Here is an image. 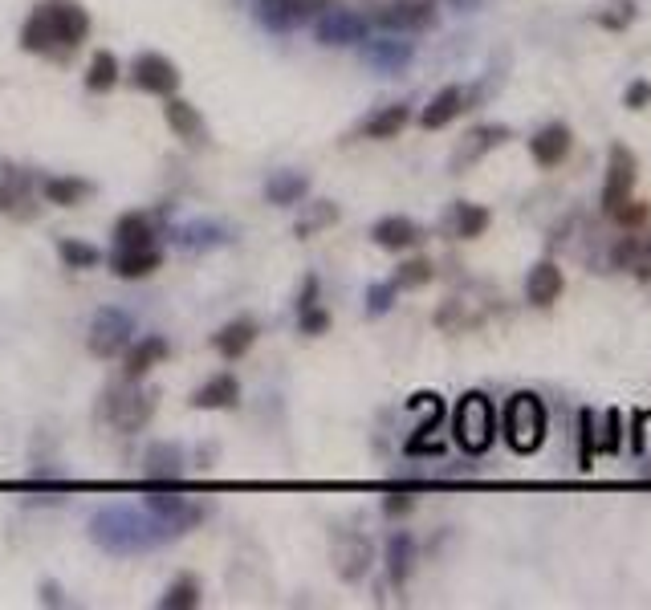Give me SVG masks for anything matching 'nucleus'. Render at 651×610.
<instances>
[{
	"instance_id": "58836bf2",
	"label": "nucleus",
	"mask_w": 651,
	"mask_h": 610,
	"mask_svg": "<svg viewBox=\"0 0 651 610\" xmlns=\"http://www.w3.org/2000/svg\"><path fill=\"white\" fill-rule=\"evenodd\" d=\"M436 277V269H432V261H424V257H416V261H403L399 269H395V285L399 289H420V285H428Z\"/></svg>"
},
{
	"instance_id": "cd10ccee",
	"label": "nucleus",
	"mask_w": 651,
	"mask_h": 610,
	"mask_svg": "<svg viewBox=\"0 0 651 610\" xmlns=\"http://www.w3.org/2000/svg\"><path fill=\"white\" fill-rule=\"evenodd\" d=\"M90 192H94V188H90L86 179H78V175H53V179L41 183V196H45L49 204H57V208H78Z\"/></svg>"
},
{
	"instance_id": "393cba45",
	"label": "nucleus",
	"mask_w": 651,
	"mask_h": 610,
	"mask_svg": "<svg viewBox=\"0 0 651 610\" xmlns=\"http://www.w3.org/2000/svg\"><path fill=\"white\" fill-rule=\"evenodd\" d=\"M310 192V179L302 171H277L269 183H265V200L273 208H289V204H302Z\"/></svg>"
},
{
	"instance_id": "4c0bfd02",
	"label": "nucleus",
	"mask_w": 651,
	"mask_h": 610,
	"mask_svg": "<svg viewBox=\"0 0 651 610\" xmlns=\"http://www.w3.org/2000/svg\"><path fill=\"white\" fill-rule=\"evenodd\" d=\"M57 257L66 261V269H94L98 261H102V253L94 249V244H86V240H74V236H66V240H57Z\"/></svg>"
},
{
	"instance_id": "a19ab883",
	"label": "nucleus",
	"mask_w": 651,
	"mask_h": 610,
	"mask_svg": "<svg viewBox=\"0 0 651 610\" xmlns=\"http://www.w3.org/2000/svg\"><path fill=\"white\" fill-rule=\"evenodd\" d=\"M395 293H399V285H395V281H375V285L367 289V314H371V318L387 314L391 305H395Z\"/></svg>"
},
{
	"instance_id": "7c9ffc66",
	"label": "nucleus",
	"mask_w": 651,
	"mask_h": 610,
	"mask_svg": "<svg viewBox=\"0 0 651 610\" xmlns=\"http://www.w3.org/2000/svg\"><path fill=\"white\" fill-rule=\"evenodd\" d=\"M615 265H623V269H631L635 277L651 281V236H647V240H635V236L619 240V244H615Z\"/></svg>"
},
{
	"instance_id": "f3484780",
	"label": "nucleus",
	"mask_w": 651,
	"mask_h": 610,
	"mask_svg": "<svg viewBox=\"0 0 651 610\" xmlns=\"http://www.w3.org/2000/svg\"><path fill=\"white\" fill-rule=\"evenodd\" d=\"M123 354H127V358H123V375H127L131 383H139L143 375H151L155 366L167 358V338H159V334L139 338V342H131Z\"/></svg>"
},
{
	"instance_id": "f03ea898",
	"label": "nucleus",
	"mask_w": 651,
	"mask_h": 610,
	"mask_svg": "<svg viewBox=\"0 0 651 610\" xmlns=\"http://www.w3.org/2000/svg\"><path fill=\"white\" fill-rule=\"evenodd\" d=\"M452 440L468 456H485L497 440V407L485 391H464L452 407Z\"/></svg>"
},
{
	"instance_id": "9d476101",
	"label": "nucleus",
	"mask_w": 651,
	"mask_h": 610,
	"mask_svg": "<svg viewBox=\"0 0 651 610\" xmlns=\"http://www.w3.org/2000/svg\"><path fill=\"white\" fill-rule=\"evenodd\" d=\"M314 37L322 45H359L367 41V17L359 13H350V9H322L314 17Z\"/></svg>"
},
{
	"instance_id": "6ab92c4d",
	"label": "nucleus",
	"mask_w": 651,
	"mask_h": 610,
	"mask_svg": "<svg viewBox=\"0 0 651 610\" xmlns=\"http://www.w3.org/2000/svg\"><path fill=\"white\" fill-rule=\"evenodd\" d=\"M236 403H241V379L236 375H216V379H208L196 395H192V407L196 411H232Z\"/></svg>"
},
{
	"instance_id": "7ed1b4c3",
	"label": "nucleus",
	"mask_w": 651,
	"mask_h": 610,
	"mask_svg": "<svg viewBox=\"0 0 651 610\" xmlns=\"http://www.w3.org/2000/svg\"><path fill=\"white\" fill-rule=\"evenodd\" d=\"M0 216L5 220H17V224H29L41 216V204H37V179L9 163V159H0Z\"/></svg>"
},
{
	"instance_id": "aec40b11",
	"label": "nucleus",
	"mask_w": 651,
	"mask_h": 610,
	"mask_svg": "<svg viewBox=\"0 0 651 610\" xmlns=\"http://www.w3.org/2000/svg\"><path fill=\"white\" fill-rule=\"evenodd\" d=\"M505 139H509V131H505V127H477V131H468V135L460 139V151L452 155V167H456V171L472 167L477 159H485L493 147H501Z\"/></svg>"
},
{
	"instance_id": "c9c22d12",
	"label": "nucleus",
	"mask_w": 651,
	"mask_h": 610,
	"mask_svg": "<svg viewBox=\"0 0 651 610\" xmlns=\"http://www.w3.org/2000/svg\"><path fill=\"white\" fill-rule=\"evenodd\" d=\"M367 57H371V66H379L383 74H399L411 61V45L407 41H375L367 49Z\"/></svg>"
},
{
	"instance_id": "c756f323",
	"label": "nucleus",
	"mask_w": 651,
	"mask_h": 610,
	"mask_svg": "<svg viewBox=\"0 0 651 610\" xmlns=\"http://www.w3.org/2000/svg\"><path fill=\"white\" fill-rule=\"evenodd\" d=\"M118 86V57L110 49H94L90 66H86V90L90 94H110Z\"/></svg>"
},
{
	"instance_id": "2eb2a0df",
	"label": "nucleus",
	"mask_w": 651,
	"mask_h": 610,
	"mask_svg": "<svg viewBox=\"0 0 651 610\" xmlns=\"http://www.w3.org/2000/svg\"><path fill=\"white\" fill-rule=\"evenodd\" d=\"M49 17H53V37H57V49L70 53L86 41L90 33V17L78 9V5H66V0H57V5H49Z\"/></svg>"
},
{
	"instance_id": "5701e85b",
	"label": "nucleus",
	"mask_w": 651,
	"mask_h": 610,
	"mask_svg": "<svg viewBox=\"0 0 651 610\" xmlns=\"http://www.w3.org/2000/svg\"><path fill=\"white\" fill-rule=\"evenodd\" d=\"M253 342H257V326H253L249 318H236V322H228V326L212 338V350H216L220 358L236 362V358H245V354H249Z\"/></svg>"
},
{
	"instance_id": "f8f14e48",
	"label": "nucleus",
	"mask_w": 651,
	"mask_h": 610,
	"mask_svg": "<svg viewBox=\"0 0 651 610\" xmlns=\"http://www.w3.org/2000/svg\"><path fill=\"white\" fill-rule=\"evenodd\" d=\"M468 110V90L464 86H444L432 94V102L420 110V127L424 131H444L448 122H456Z\"/></svg>"
},
{
	"instance_id": "ddd939ff",
	"label": "nucleus",
	"mask_w": 651,
	"mask_h": 610,
	"mask_svg": "<svg viewBox=\"0 0 651 610\" xmlns=\"http://www.w3.org/2000/svg\"><path fill=\"white\" fill-rule=\"evenodd\" d=\"M163 118H167V127H171V135H175V139L204 143V135H208V127H204V114H200V110H196L188 98H180V94L163 98Z\"/></svg>"
},
{
	"instance_id": "9b49d317",
	"label": "nucleus",
	"mask_w": 651,
	"mask_h": 610,
	"mask_svg": "<svg viewBox=\"0 0 651 610\" xmlns=\"http://www.w3.org/2000/svg\"><path fill=\"white\" fill-rule=\"evenodd\" d=\"M326 5L330 0H261V21L273 33H281V29H293L302 21H314Z\"/></svg>"
},
{
	"instance_id": "49530a36",
	"label": "nucleus",
	"mask_w": 651,
	"mask_h": 610,
	"mask_svg": "<svg viewBox=\"0 0 651 610\" xmlns=\"http://www.w3.org/2000/svg\"><path fill=\"white\" fill-rule=\"evenodd\" d=\"M411 505H416V501L407 497V488H395V497H387V501H383V509H387L391 517H403V513H411Z\"/></svg>"
},
{
	"instance_id": "1a4fd4ad",
	"label": "nucleus",
	"mask_w": 651,
	"mask_h": 610,
	"mask_svg": "<svg viewBox=\"0 0 651 610\" xmlns=\"http://www.w3.org/2000/svg\"><path fill=\"white\" fill-rule=\"evenodd\" d=\"M371 25L387 33H420L436 25V0H391V5L375 9Z\"/></svg>"
},
{
	"instance_id": "f704fd0d",
	"label": "nucleus",
	"mask_w": 651,
	"mask_h": 610,
	"mask_svg": "<svg viewBox=\"0 0 651 610\" xmlns=\"http://www.w3.org/2000/svg\"><path fill=\"white\" fill-rule=\"evenodd\" d=\"M330 224H338V204H330V200H318V204H310V208L298 216V224H293V232H298L302 240H310V236L326 232Z\"/></svg>"
},
{
	"instance_id": "de8ad7c7",
	"label": "nucleus",
	"mask_w": 651,
	"mask_h": 610,
	"mask_svg": "<svg viewBox=\"0 0 651 610\" xmlns=\"http://www.w3.org/2000/svg\"><path fill=\"white\" fill-rule=\"evenodd\" d=\"M647 102H651V82H631L627 86V106L631 110H643Z\"/></svg>"
},
{
	"instance_id": "4be33fe9",
	"label": "nucleus",
	"mask_w": 651,
	"mask_h": 610,
	"mask_svg": "<svg viewBox=\"0 0 651 610\" xmlns=\"http://www.w3.org/2000/svg\"><path fill=\"white\" fill-rule=\"evenodd\" d=\"M155 220L147 212H123L114 220V249H151Z\"/></svg>"
},
{
	"instance_id": "37998d69",
	"label": "nucleus",
	"mask_w": 651,
	"mask_h": 610,
	"mask_svg": "<svg viewBox=\"0 0 651 610\" xmlns=\"http://www.w3.org/2000/svg\"><path fill=\"white\" fill-rule=\"evenodd\" d=\"M647 216H651V204H639V200H627V204H623V208H619V212H615L611 220H619L623 228H639V224H643Z\"/></svg>"
},
{
	"instance_id": "2f4dec72",
	"label": "nucleus",
	"mask_w": 651,
	"mask_h": 610,
	"mask_svg": "<svg viewBox=\"0 0 651 610\" xmlns=\"http://www.w3.org/2000/svg\"><path fill=\"white\" fill-rule=\"evenodd\" d=\"M147 476L151 480H180L184 476V452L175 444H151L147 452Z\"/></svg>"
},
{
	"instance_id": "dca6fc26",
	"label": "nucleus",
	"mask_w": 651,
	"mask_h": 610,
	"mask_svg": "<svg viewBox=\"0 0 651 610\" xmlns=\"http://www.w3.org/2000/svg\"><path fill=\"white\" fill-rule=\"evenodd\" d=\"M570 143H574V135H570L566 122H550V127H542L534 139H529V155H534L538 167L550 171L570 155Z\"/></svg>"
},
{
	"instance_id": "473e14b6",
	"label": "nucleus",
	"mask_w": 651,
	"mask_h": 610,
	"mask_svg": "<svg viewBox=\"0 0 651 610\" xmlns=\"http://www.w3.org/2000/svg\"><path fill=\"white\" fill-rule=\"evenodd\" d=\"M595 452H599V415L582 407L578 411V468L582 472L595 468Z\"/></svg>"
},
{
	"instance_id": "e433bc0d",
	"label": "nucleus",
	"mask_w": 651,
	"mask_h": 610,
	"mask_svg": "<svg viewBox=\"0 0 651 610\" xmlns=\"http://www.w3.org/2000/svg\"><path fill=\"white\" fill-rule=\"evenodd\" d=\"M452 228H456L460 240H477L489 228V208H481V204H456L452 208Z\"/></svg>"
},
{
	"instance_id": "a211bd4d",
	"label": "nucleus",
	"mask_w": 651,
	"mask_h": 610,
	"mask_svg": "<svg viewBox=\"0 0 651 610\" xmlns=\"http://www.w3.org/2000/svg\"><path fill=\"white\" fill-rule=\"evenodd\" d=\"M371 240L379 244V249H387V253H403V249H411V244L420 240V224L411 216H383V220L371 224Z\"/></svg>"
},
{
	"instance_id": "4468645a",
	"label": "nucleus",
	"mask_w": 651,
	"mask_h": 610,
	"mask_svg": "<svg viewBox=\"0 0 651 610\" xmlns=\"http://www.w3.org/2000/svg\"><path fill=\"white\" fill-rule=\"evenodd\" d=\"M562 289H566V277L554 261H538L525 277V301L538 305V310H550V305L562 297Z\"/></svg>"
},
{
	"instance_id": "b1692460",
	"label": "nucleus",
	"mask_w": 651,
	"mask_h": 610,
	"mask_svg": "<svg viewBox=\"0 0 651 610\" xmlns=\"http://www.w3.org/2000/svg\"><path fill=\"white\" fill-rule=\"evenodd\" d=\"M411 122V110L403 106V102H391V106H383V110H375L367 122H363V139H371V143H387V139H395L403 127Z\"/></svg>"
},
{
	"instance_id": "423d86ee",
	"label": "nucleus",
	"mask_w": 651,
	"mask_h": 610,
	"mask_svg": "<svg viewBox=\"0 0 651 610\" xmlns=\"http://www.w3.org/2000/svg\"><path fill=\"white\" fill-rule=\"evenodd\" d=\"M131 334H135V322H131L127 310H98V318H94V326L86 334V346H90L94 358H118L135 342Z\"/></svg>"
},
{
	"instance_id": "20e7f679",
	"label": "nucleus",
	"mask_w": 651,
	"mask_h": 610,
	"mask_svg": "<svg viewBox=\"0 0 651 610\" xmlns=\"http://www.w3.org/2000/svg\"><path fill=\"white\" fill-rule=\"evenodd\" d=\"M151 415H155V391H147L131 379H127V387L110 391V399H106V419L114 432H123V436H139L151 423Z\"/></svg>"
},
{
	"instance_id": "a878e982",
	"label": "nucleus",
	"mask_w": 651,
	"mask_h": 610,
	"mask_svg": "<svg viewBox=\"0 0 651 610\" xmlns=\"http://www.w3.org/2000/svg\"><path fill=\"white\" fill-rule=\"evenodd\" d=\"M21 49H29V53H53V49H57L49 5H37V9L29 13V21L21 25Z\"/></svg>"
},
{
	"instance_id": "ea45409f",
	"label": "nucleus",
	"mask_w": 651,
	"mask_h": 610,
	"mask_svg": "<svg viewBox=\"0 0 651 610\" xmlns=\"http://www.w3.org/2000/svg\"><path fill=\"white\" fill-rule=\"evenodd\" d=\"M623 448V411L619 407H611V411H603V432H599V452H607V456H615Z\"/></svg>"
},
{
	"instance_id": "0eeeda50",
	"label": "nucleus",
	"mask_w": 651,
	"mask_h": 610,
	"mask_svg": "<svg viewBox=\"0 0 651 610\" xmlns=\"http://www.w3.org/2000/svg\"><path fill=\"white\" fill-rule=\"evenodd\" d=\"M131 78H135L139 90H147V94H155V98L180 94V82H184V74L175 70V61L163 57V53H155V49H143V53L131 61Z\"/></svg>"
},
{
	"instance_id": "6e6552de",
	"label": "nucleus",
	"mask_w": 651,
	"mask_h": 610,
	"mask_svg": "<svg viewBox=\"0 0 651 610\" xmlns=\"http://www.w3.org/2000/svg\"><path fill=\"white\" fill-rule=\"evenodd\" d=\"M635 175H639V163H635L631 147L615 143L611 155H607V183H603V212H607V216H615V212L631 200Z\"/></svg>"
},
{
	"instance_id": "79ce46f5",
	"label": "nucleus",
	"mask_w": 651,
	"mask_h": 610,
	"mask_svg": "<svg viewBox=\"0 0 651 610\" xmlns=\"http://www.w3.org/2000/svg\"><path fill=\"white\" fill-rule=\"evenodd\" d=\"M298 326H302V334L318 338V334L330 330V314L322 310V305H314V310H302V314H298Z\"/></svg>"
},
{
	"instance_id": "72a5a7b5",
	"label": "nucleus",
	"mask_w": 651,
	"mask_h": 610,
	"mask_svg": "<svg viewBox=\"0 0 651 610\" xmlns=\"http://www.w3.org/2000/svg\"><path fill=\"white\" fill-rule=\"evenodd\" d=\"M159 606H163V610H196V606H200V582H196V574H180V578H175V582L163 590Z\"/></svg>"
},
{
	"instance_id": "412c9836",
	"label": "nucleus",
	"mask_w": 651,
	"mask_h": 610,
	"mask_svg": "<svg viewBox=\"0 0 651 610\" xmlns=\"http://www.w3.org/2000/svg\"><path fill=\"white\" fill-rule=\"evenodd\" d=\"M159 265H163V253L155 249V244H151V249H114V257H110L114 277H123V281H143Z\"/></svg>"
},
{
	"instance_id": "bb28decb",
	"label": "nucleus",
	"mask_w": 651,
	"mask_h": 610,
	"mask_svg": "<svg viewBox=\"0 0 651 610\" xmlns=\"http://www.w3.org/2000/svg\"><path fill=\"white\" fill-rule=\"evenodd\" d=\"M411 566H416V541H411V533H395L391 541H387V578H391V586H407V578H411Z\"/></svg>"
},
{
	"instance_id": "c03bdc74",
	"label": "nucleus",
	"mask_w": 651,
	"mask_h": 610,
	"mask_svg": "<svg viewBox=\"0 0 651 610\" xmlns=\"http://www.w3.org/2000/svg\"><path fill=\"white\" fill-rule=\"evenodd\" d=\"M403 452H407V456H440V452H444V440H432V436H411V440L403 444Z\"/></svg>"
},
{
	"instance_id": "f257e3e1",
	"label": "nucleus",
	"mask_w": 651,
	"mask_h": 610,
	"mask_svg": "<svg viewBox=\"0 0 651 610\" xmlns=\"http://www.w3.org/2000/svg\"><path fill=\"white\" fill-rule=\"evenodd\" d=\"M501 432H505V444H509L517 456H534V452L546 444V432H550L546 403H542L534 391L509 395V403H505V411H501Z\"/></svg>"
},
{
	"instance_id": "c85d7f7f",
	"label": "nucleus",
	"mask_w": 651,
	"mask_h": 610,
	"mask_svg": "<svg viewBox=\"0 0 651 610\" xmlns=\"http://www.w3.org/2000/svg\"><path fill=\"white\" fill-rule=\"evenodd\" d=\"M147 509L159 513L171 529H192L204 517V509L192 505V501H184V497H147Z\"/></svg>"
},
{
	"instance_id": "a18cd8bd",
	"label": "nucleus",
	"mask_w": 651,
	"mask_h": 610,
	"mask_svg": "<svg viewBox=\"0 0 651 610\" xmlns=\"http://www.w3.org/2000/svg\"><path fill=\"white\" fill-rule=\"evenodd\" d=\"M318 293H322V281L310 273V277L302 281V293H298V314H302V310H314V305H318Z\"/></svg>"
},
{
	"instance_id": "39448f33",
	"label": "nucleus",
	"mask_w": 651,
	"mask_h": 610,
	"mask_svg": "<svg viewBox=\"0 0 651 610\" xmlns=\"http://www.w3.org/2000/svg\"><path fill=\"white\" fill-rule=\"evenodd\" d=\"M330 562H334V574L342 582H359V578H367V570L375 562V545H371L367 533H354V529L334 533V541H330Z\"/></svg>"
}]
</instances>
